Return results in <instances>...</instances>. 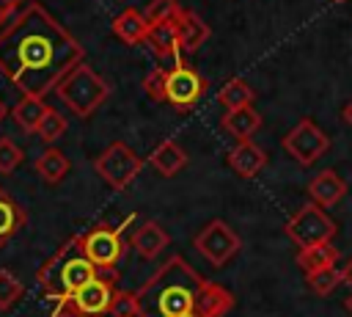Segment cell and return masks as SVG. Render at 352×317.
<instances>
[{
	"label": "cell",
	"mask_w": 352,
	"mask_h": 317,
	"mask_svg": "<svg viewBox=\"0 0 352 317\" xmlns=\"http://www.w3.org/2000/svg\"><path fill=\"white\" fill-rule=\"evenodd\" d=\"M47 102H44V96H22L14 108H11V116H14V121L25 130V132H36L38 130V121H41V116L47 113Z\"/></svg>",
	"instance_id": "23"
},
{
	"label": "cell",
	"mask_w": 352,
	"mask_h": 317,
	"mask_svg": "<svg viewBox=\"0 0 352 317\" xmlns=\"http://www.w3.org/2000/svg\"><path fill=\"white\" fill-rule=\"evenodd\" d=\"M52 317H77V311L72 309L69 300H58V309L52 311Z\"/></svg>",
	"instance_id": "33"
},
{
	"label": "cell",
	"mask_w": 352,
	"mask_h": 317,
	"mask_svg": "<svg viewBox=\"0 0 352 317\" xmlns=\"http://www.w3.org/2000/svg\"><path fill=\"white\" fill-rule=\"evenodd\" d=\"M82 248L99 270H110L124 256V237L113 226H94L82 234Z\"/></svg>",
	"instance_id": "11"
},
{
	"label": "cell",
	"mask_w": 352,
	"mask_h": 317,
	"mask_svg": "<svg viewBox=\"0 0 352 317\" xmlns=\"http://www.w3.org/2000/svg\"><path fill=\"white\" fill-rule=\"evenodd\" d=\"M333 3H344V0H333Z\"/></svg>",
	"instance_id": "39"
},
{
	"label": "cell",
	"mask_w": 352,
	"mask_h": 317,
	"mask_svg": "<svg viewBox=\"0 0 352 317\" xmlns=\"http://www.w3.org/2000/svg\"><path fill=\"white\" fill-rule=\"evenodd\" d=\"M82 61V44L41 3H22L0 28V74L22 96H47Z\"/></svg>",
	"instance_id": "1"
},
{
	"label": "cell",
	"mask_w": 352,
	"mask_h": 317,
	"mask_svg": "<svg viewBox=\"0 0 352 317\" xmlns=\"http://www.w3.org/2000/svg\"><path fill=\"white\" fill-rule=\"evenodd\" d=\"M341 116H344V121H346V124L352 127V99L346 102V108H344V113H341Z\"/></svg>",
	"instance_id": "35"
},
{
	"label": "cell",
	"mask_w": 352,
	"mask_h": 317,
	"mask_svg": "<svg viewBox=\"0 0 352 317\" xmlns=\"http://www.w3.org/2000/svg\"><path fill=\"white\" fill-rule=\"evenodd\" d=\"M179 11H182L179 0H148V6L143 8V17H146L148 25H154V22H173L179 17Z\"/></svg>",
	"instance_id": "28"
},
{
	"label": "cell",
	"mask_w": 352,
	"mask_h": 317,
	"mask_svg": "<svg viewBox=\"0 0 352 317\" xmlns=\"http://www.w3.org/2000/svg\"><path fill=\"white\" fill-rule=\"evenodd\" d=\"M234 295L214 281H206L187 259L173 254L138 289L140 317H226L234 309Z\"/></svg>",
	"instance_id": "2"
},
{
	"label": "cell",
	"mask_w": 352,
	"mask_h": 317,
	"mask_svg": "<svg viewBox=\"0 0 352 317\" xmlns=\"http://www.w3.org/2000/svg\"><path fill=\"white\" fill-rule=\"evenodd\" d=\"M113 317H140V306H138V292H129V289H116L113 292V303H110V311Z\"/></svg>",
	"instance_id": "29"
},
{
	"label": "cell",
	"mask_w": 352,
	"mask_h": 317,
	"mask_svg": "<svg viewBox=\"0 0 352 317\" xmlns=\"http://www.w3.org/2000/svg\"><path fill=\"white\" fill-rule=\"evenodd\" d=\"M25 160V152L11 141V138H0V174H14Z\"/></svg>",
	"instance_id": "30"
},
{
	"label": "cell",
	"mask_w": 352,
	"mask_h": 317,
	"mask_svg": "<svg viewBox=\"0 0 352 317\" xmlns=\"http://www.w3.org/2000/svg\"><path fill=\"white\" fill-rule=\"evenodd\" d=\"M336 259H338V248L333 243L308 245V248L297 251V265L305 270V276L316 273V270H324V267H336Z\"/></svg>",
	"instance_id": "22"
},
{
	"label": "cell",
	"mask_w": 352,
	"mask_h": 317,
	"mask_svg": "<svg viewBox=\"0 0 352 317\" xmlns=\"http://www.w3.org/2000/svg\"><path fill=\"white\" fill-rule=\"evenodd\" d=\"M346 306H349V309H352V298H349V300H346Z\"/></svg>",
	"instance_id": "37"
},
{
	"label": "cell",
	"mask_w": 352,
	"mask_h": 317,
	"mask_svg": "<svg viewBox=\"0 0 352 317\" xmlns=\"http://www.w3.org/2000/svg\"><path fill=\"white\" fill-rule=\"evenodd\" d=\"M148 163H151V168H154L157 174L173 176V174H179V171L187 165V154H184V149H182L176 141H162V143H157V146L151 149Z\"/></svg>",
	"instance_id": "17"
},
{
	"label": "cell",
	"mask_w": 352,
	"mask_h": 317,
	"mask_svg": "<svg viewBox=\"0 0 352 317\" xmlns=\"http://www.w3.org/2000/svg\"><path fill=\"white\" fill-rule=\"evenodd\" d=\"M286 234L297 248H308V245H322L330 243L336 237V223L333 218L319 207V204H305L302 209H297L289 223H286Z\"/></svg>",
	"instance_id": "5"
},
{
	"label": "cell",
	"mask_w": 352,
	"mask_h": 317,
	"mask_svg": "<svg viewBox=\"0 0 352 317\" xmlns=\"http://www.w3.org/2000/svg\"><path fill=\"white\" fill-rule=\"evenodd\" d=\"M344 196H346V182H344L333 168L319 171V174L308 182V198H311L314 204H319L322 209L338 204Z\"/></svg>",
	"instance_id": "13"
},
{
	"label": "cell",
	"mask_w": 352,
	"mask_h": 317,
	"mask_svg": "<svg viewBox=\"0 0 352 317\" xmlns=\"http://www.w3.org/2000/svg\"><path fill=\"white\" fill-rule=\"evenodd\" d=\"M25 209L19 207V201L11 196V193H6L3 187H0V248L25 226Z\"/></svg>",
	"instance_id": "20"
},
{
	"label": "cell",
	"mask_w": 352,
	"mask_h": 317,
	"mask_svg": "<svg viewBox=\"0 0 352 317\" xmlns=\"http://www.w3.org/2000/svg\"><path fill=\"white\" fill-rule=\"evenodd\" d=\"M116 270H99L96 278H91L88 284H82L72 298H66L72 303V309L77 311V317H102L110 311L113 303V292H116Z\"/></svg>",
	"instance_id": "9"
},
{
	"label": "cell",
	"mask_w": 352,
	"mask_h": 317,
	"mask_svg": "<svg viewBox=\"0 0 352 317\" xmlns=\"http://www.w3.org/2000/svg\"><path fill=\"white\" fill-rule=\"evenodd\" d=\"M305 281H308V289H311L314 295L324 298V295H330V292L338 287V281H341V270H336V267H324V270L308 273Z\"/></svg>",
	"instance_id": "27"
},
{
	"label": "cell",
	"mask_w": 352,
	"mask_h": 317,
	"mask_svg": "<svg viewBox=\"0 0 352 317\" xmlns=\"http://www.w3.org/2000/svg\"><path fill=\"white\" fill-rule=\"evenodd\" d=\"M33 168H36V174L47 182V185H58L66 174H69V157L60 152V149H55V146H47L38 157H36V163H33Z\"/></svg>",
	"instance_id": "21"
},
{
	"label": "cell",
	"mask_w": 352,
	"mask_h": 317,
	"mask_svg": "<svg viewBox=\"0 0 352 317\" xmlns=\"http://www.w3.org/2000/svg\"><path fill=\"white\" fill-rule=\"evenodd\" d=\"M220 127L236 141H250V135L261 127V116L253 110V105L236 108V110H226V116L220 119Z\"/></svg>",
	"instance_id": "18"
},
{
	"label": "cell",
	"mask_w": 352,
	"mask_h": 317,
	"mask_svg": "<svg viewBox=\"0 0 352 317\" xmlns=\"http://www.w3.org/2000/svg\"><path fill=\"white\" fill-rule=\"evenodd\" d=\"M146 30H148V22H146V17L140 14V11H135V8H126V11H121L116 19H113V33H116V39H121L124 44H143V39H146Z\"/></svg>",
	"instance_id": "19"
},
{
	"label": "cell",
	"mask_w": 352,
	"mask_h": 317,
	"mask_svg": "<svg viewBox=\"0 0 352 317\" xmlns=\"http://www.w3.org/2000/svg\"><path fill=\"white\" fill-rule=\"evenodd\" d=\"M55 91H58V96L63 99V105H66L74 116H80V119H88V116L110 96L107 80H104L99 72H94L85 61L77 63V66L60 80V85H58Z\"/></svg>",
	"instance_id": "4"
},
{
	"label": "cell",
	"mask_w": 352,
	"mask_h": 317,
	"mask_svg": "<svg viewBox=\"0 0 352 317\" xmlns=\"http://www.w3.org/2000/svg\"><path fill=\"white\" fill-rule=\"evenodd\" d=\"M228 165H231V171H236L239 176L250 179V176H256V174L267 165V152H264L258 143H253V141H239V143L228 152Z\"/></svg>",
	"instance_id": "15"
},
{
	"label": "cell",
	"mask_w": 352,
	"mask_h": 317,
	"mask_svg": "<svg viewBox=\"0 0 352 317\" xmlns=\"http://www.w3.org/2000/svg\"><path fill=\"white\" fill-rule=\"evenodd\" d=\"M330 146V138L324 130H319L311 119H300L286 135H283V149L289 152L292 160H297L302 168L314 165Z\"/></svg>",
	"instance_id": "8"
},
{
	"label": "cell",
	"mask_w": 352,
	"mask_h": 317,
	"mask_svg": "<svg viewBox=\"0 0 352 317\" xmlns=\"http://www.w3.org/2000/svg\"><path fill=\"white\" fill-rule=\"evenodd\" d=\"M168 243L170 237L157 221H143L132 234V248L138 251L140 259H157L168 248Z\"/></svg>",
	"instance_id": "14"
},
{
	"label": "cell",
	"mask_w": 352,
	"mask_h": 317,
	"mask_svg": "<svg viewBox=\"0 0 352 317\" xmlns=\"http://www.w3.org/2000/svg\"><path fill=\"white\" fill-rule=\"evenodd\" d=\"M22 3H25V0H0V28L22 8Z\"/></svg>",
	"instance_id": "32"
},
{
	"label": "cell",
	"mask_w": 352,
	"mask_h": 317,
	"mask_svg": "<svg viewBox=\"0 0 352 317\" xmlns=\"http://www.w3.org/2000/svg\"><path fill=\"white\" fill-rule=\"evenodd\" d=\"M143 44H148V50L157 58H165V61H173V63H179V58H182L176 22H154V25H148Z\"/></svg>",
	"instance_id": "12"
},
{
	"label": "cell",
	"mask_w": 352,
	"mask_h": 317,
	"mask_svg": "<svg viewBox=\"0 0 352 317\" xmlns=\"http://www.w3.org/2000/svg\"><path fill=\"white\" fill-rule=\"evenodd\" d=\"M140 168H143V160H140L124 141H113V143L94 160V171H96L110 187H116V190L126 187V185L138 176Z\"/></svg>",
	"instance_id": "7"
},
{
	"label": "cell",
	"mask_w": 352,
	"mask_h": 317,
	"mask_svg": "<svg viewBox=\"0 0 352 317\" xmlns=\"http://www.w3.org/2000/svg\"><path fill=\"white\" fill-rule=\"evenodd\" d=\"M6 116H8V108H6V102H3V99H0V121H3V119H6Z\"/></svg>",
	"instance_id": "36"
},
{
	"label": "cell",
	"mask_w": 352,
	"mask_h": 317,
	"mask_svg": "<svg viewBox=\"0 0 352 317\" xmlns=\"http://www.w3.org/2000/svg\"><path fill=\"white\" fill-rule=\"evenodd\" d=\"M192 245H195V251H198L209 265L223 267L228 259L236 256V251L242 248V240H239V234H236L226 221L212 218V221L195 234Z\"/></svg>",
	"instance_id": "6"
},
{
	"label": "cell",
	"mask_w": 352,
	"mask_h": 317,
	"mask_svg": "<svg viewBox=\"0 0 352 317\" xmlns=\"http://www.w3.org/2000/svg\"><path fill=\"white\" fill-rule=\"evenodd\" d=\"M217 99L226 110H236V108H248L256 99V91L242 80V77H231L228 83H223V88L217 91Z\"/></svg>",
	"instance_id": "24"
},
{
	"label": "cell",
	"mask_w": 352,
	"mask_h": 317,
	"mask_svg": "<svg viewBox=\"0 0 352 317\" xmlns=\"http://www.w3.org/2000/svg\"><path fill=\"white\" fill-rule=\"evenodd\" d=\"M99 267L88 259L85 248H82V234L69 237L38 270H36V281L41 284V289L55 298V300H66L72 298L82 284H88L91 278H96Z\"/></svg>",
	"instance_id": "3"
},
{
	"label": "cell",
	"mask_w": 352,
	"mask_h": 317,
	"mask_svg": "<svg viewBox=\"0 0 352 317\" xmlns=\"http://www.w3.org/2000/svg\"><path fill=\"white\" fill-rule=\"evenodd\" d=\"M204 94L206 80L192 66H184L179 61L165 72V102H170L176 110H190Z\"/></svg>",
	"instance_id": "10"
},
{
	"label": "cell",
	"mask_w": 352,
	"mask_h": 317,
	"mask_svg": "<svg viewBox=\"0 0 352 317\" xmlns=\"http://www.w3.org/2000/svg\"><path fill=\"white\" fill-rule=\"evenodd\" d=\"M176 22V30H179V44H182V52H195L198 47H204V41L209 39V25L190 8L182 6L179 17L173 19Z\"/></svg>",
	"instance_id": "16"
},
{
	"label": "cell",
	"mask_w": 352,
	"mask_h": 317,
	"mask_svg": "<svg viewBox=\"0 0 352 317\" xmlns=\"http://www.w3.org/2000/svg\"><path fill=\"white\" fill-rule=\"evenodd\" d=\"M66 116L60 113V110H55V108H47V113L41 116V121H38V130H36V135L44 141V143H55L63 132H66Z\"/></svg>",
	"instance_id": "25"
},
{
	"label": "cell",
	"mask_w": 352,
	"mask_h": 317,
	"mask_svg": "<svg viewBox=\"0 0 352 317\" xmlns=\"http://www.w3.org/2000/svg\"><path fill=\"white\" fill-rule=\"evenodd\" d=\"M165 72L168 69H151L143 77V91L148 94V99L154 102H165Z\"/></svg>",
	"instance_id": "31"
},
{
	"label": "cell",
	"mask_w": 352,
	"mask_h": 317,
	"mask_svg": "<svg viewBox=\"0 0 352 317\" xmlns=\"http://www.w3.org/2000/svg\"><path fill=\"white\" fill-rule=\"evenodd\" d=\"M25 295V284L6 267H0V309H11L14 303H19V298Z\"/></svg>",
	"instance_id": "26"
},
{
	"label": "cell",
	"mask_w": 352,
	"mask_h": 317,
	"mask_svg": "<svg viewBox=\"0 0 352 317\" xmlns=\"http://www.w3.org/2000/svg\"><path fill=\"white\" fill-rule=\"evenodd\" d=\"M184 317H198V314H184Z\"/></svg>",
	"instance_id": "38"
},
{
	"label": "cell",
	"mask_w": 352,
	"mask_h": 317,
	"mask_svg": "<svg viewBox=\"0 0 352 317\" xmlns=\"http://www.w3.org/2000/svg\"><path fill=\"white\" fill-rule=\"evenodd\" d=\"M341 281H346V284L352 287V259L344 265V270H341Z\"/></svg>",
	"instance_id": "34"
}]
</instances>
